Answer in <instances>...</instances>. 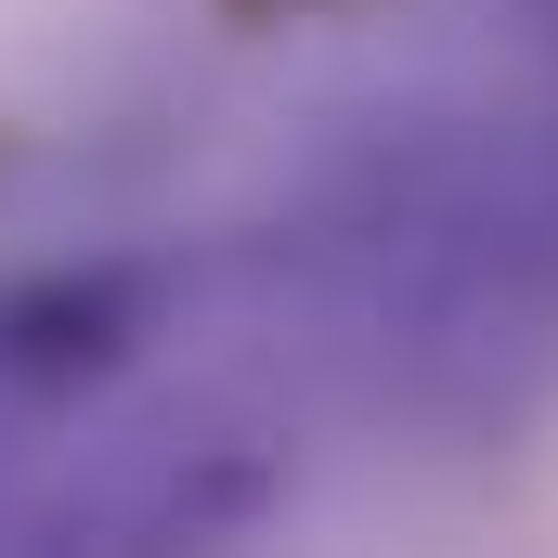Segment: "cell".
Segmentation results:
<instances>
[{
	"label": "cell",
	"mask_w": 558,
	"mask_h": 558,
	"mask_svg": "<svg viewBox=\"0 0 558 558\" xmlns=\"http://www.w3.org/2000/svg\"><path fill=\"white\" fill-rule=\"evenodd\" d=\"M156 260H92V274H13L0 286V416H65L92 403L143 338H156Z\"/></svg>",
	"instance_id": "1"
}]
</instances>
